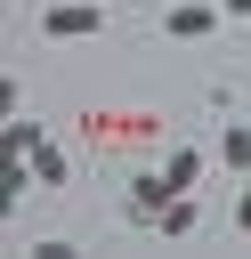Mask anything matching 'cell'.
<instances>
[{"label":"cell","mask_w":251,"mask_h":259,"mask_svg":"<svg viewBox=\"0 0 251 259\" xmlns=\"http://www.w3.org/2000/svg\"><path fill=\"white\" fill-rule=\"evenodd\" d=\"M170 194H178V186H170V170H146V178H130V219H146V227H154Z\"/></svg>","instance_id":"obj_4"},{"label":"cell","mask_w":251,"mask_h":259,"mask_svg":"<svg viewBox=\"0 0 251 259\" xmlns=\"http://www.w3.org/2000/svg\"><path fill=\"white\" fill-rule=\"evenodd\" d=\"M24 162H32V178H40V186H65V146H57V138H40Z\"/></svg>","instance_id":"obj_8"},{"label":"cell","mask_w":251,"mask_h":259,"mask_svg":"<svg viewBox=\"0 0 251 259\" xmlns=\"http://www.w3.org/2000/svg\"><path fill=\"white\" fill-rule=\"evenodd\" d=\"M146 130H154L146 113H89V121H81L89 146H130V138H146Z\"/></svg>","instance_id":"obj_3"},{"label":"cell","mask_w":251,"mask_h":259,"mask_svg":"<svg viewBox=\"0 0 251 259\" xmlns=\"http://www.w3.org/2000/svg\"><path fill=\"white\" fill-rule=\"evenodd\" d=\"M162 170H170V186L186 194V186H194V178L211 170V154H202V146H170V162H162Z\"/></svg>","instance_id":"obj_6"},{"label":"cell","mask_w":251,"mask_h":259,"mask_svg":"<svg viewBox=\"0 0 251 259\" xmlns=\"http://www.w3.org/2000/svg\"><path fill=\"white\" fill-rule=\"evenodd\" d=\"M40 32L49 40H97L105 32V0H49L40 8Z\"/></svg>","instance_id":"obj_1"},{"label":"cell","mask_w":251,"mask_h":259,"mask_svg":"<svg viewBox=\"0 0 251 259\" xmlns=\"http://www.w3.org/2000/svg\"><path fill=\"white\" fill-rule=\"evenodd\" d=\"M0 138H8V154H32V146H40L49 130H40V121H16V113H8V130H0Z\"/></svg>","instance_id":"obj_10"},{"label":"cell","mask_w":251,"mask_h":259,"mask_svg":"<svg viewBox=\"0 0 251 259\" xmlns=\"http://www.w3.org/2000/svg\"><path fill=\"white\" fill-rule=\"evenodd\" d=\"M227 8V24H251V0H219Z\"/></svg>","instance_id":"obj_12"},{"label":"cell","mask_w":251,"mask_h":259,"mask_svg":"<svg viewBox=\"0 0 251 259\" xmlns=\"http://www.w3.org/2000/svg\"><path fill=\"white\" fill-rule=\"evenodd\" d=\"M154 227H162V235H170V243H186V235H194V227H202V202H194V194H170V202H162V219H154Z\"/></svg>","instance_id":"obj_5"},{"label":"cell","mask_w":251,"mask_h":259,"mask_svg":"<svg viewBox=\"0 0 251 259\" xmlns=\"http://www.w3.org/2000/svg\"><path fill=\"white\" fill-rule=\"evenodd\" d=\"M219 24H227V8H202V0H178V8L162 16L170 40H202V32H219Z\"/></svg>","instance_id":"obj_2"},{"label":"cell","mask_w":251,"mask_h":259,"mask_svg":"<svg viewBox=\"0 0 251 259\" xmlns=\"http://www.w3.org/2000/svg\"><path fill=\"white\" fill-rule=\"evenodd\" d=\"M235 235H251V170H243V194H235Z\"/></svg>","instance_id":"obj_11"},{"label":"cell","mask_w":251,"mask_h":259,"mask_svg":"<svg viewBox=\"0 0 251 259\" xmlns=\"http://www.w3.org/2000/svg\"><path fill=\"white\" fill-rule=\"evenodd\" d=\"M219 162L251 170V121H227V130H219Z\"/></svg>","instance_id":"obj_9"},{"label":"cell","mask_w":251,"mask_h":259,"mask_svg":"<svg viewBox=\"0 0 251 259\" xmlns=\"http://www.w3.org/2000/svg\"><path fill=\"white\" fill-rule=\"evenodd\" d=\"M24 186H40V178H32V162H24V154H8V162H0V210H16V202H24Z\"/></svg>","instance_id":"obj_7"}]
</instances>
